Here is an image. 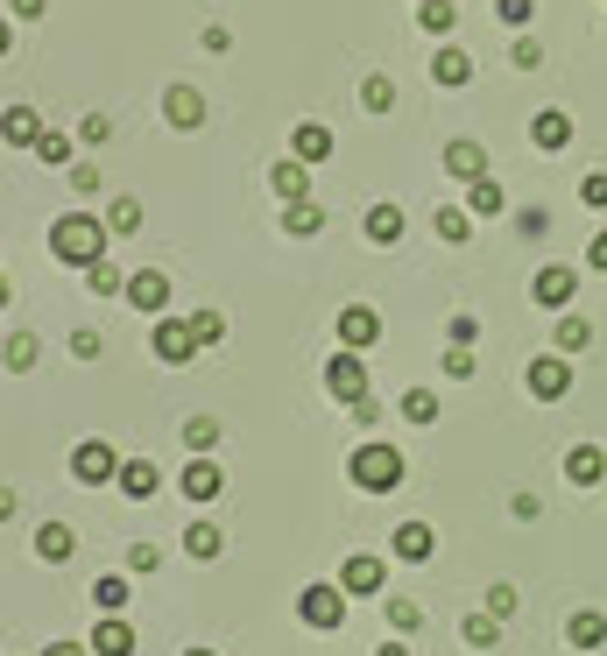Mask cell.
I'll return each instance as SVG.
<instances>
[{"mask_svg": "<svg viewBox=\"0 0 607 656\" xmlns=\"http://www.w3.org/2000/svg\"><path fill=\"white\" fill-rule=\"evenodd\" d=\"M318 226H326V205H311V198H297V205H282V234H297V240H311Z\"/></svg>", "mask_w": 607, "mask_h": 656, "instance_id": "cell-29", "label": "cell"}, {"mask_svg": "<svg viewBox=\"0 0 607 656\" xmlns=\"http://www.w3.org/2000/svg\"><path fill=\"white\" fill-rule=\"evenodd\" d=\"M529 396H537V402H565V396H573V368H565V353H544V360H529Z\"/></svg>", "mask_w": 607, "mask_h": 656, "instance_id": "cell-7", "label": "cell"}, {"mask_svg": "<svg viewBox=\"0 0 607 656\" xmlns=\"http://www.w3.org/2000/svg\"><path fill=\"white\" fill-rule=\"evenodd\" d=\"M79 134H85V142H92V148H100V142H106V134H113V121H106V113H92V121H85Z\"/></svg>", "mask_w": 607, "mask_h": 656, "instance_id": "cell-53", "label": "cell"}, {"mask_svg": "<svg viewBox=\"0 0 607 656\" xmlns=\"http://www.w3.org/2000/svg\"><path fill=\"white\" fill-rule=\"evenodd\" d=\"M85 649H92V656H135V628H127L121 614H100L92 635H85Z\"/></svg>", "mask_w": 607, "mask_h": 656, "instance_id": "cell-13", "label": "cell"}, {"mask_svg": "<svg viewBox=\"0 0 607 656\" xmlns=\"http://www.w3.org/2000/svg\"><path fill=\"white\" fill-rule=\"evenodd\" d=\"M85 289H92V297H121V289H127V276H121L113 262H92V268H85Z\"/></svg>", "mask_w": 607, "mask_h": 656, "instance_id": "cell-36", "label": "cell"}, {"mask_svg": "<svg viewBox=\"0 0 607 656\" xmlns=\"http://www.w3.org/2000/svg\"><path fill=\"white\" fill-rule=\"evenodd\" d=\"M360 106H368V113H389V106H395V85H389V79H368V85H360Z\"/></svg>", "mask_w": 607, "mask_h": 656, "instance_id": "cell-40", "label": "cell"}, {"mask_svg": "<svg viewBox=\"0 0 607 656\" xmlns=\"http://www.w3.org/2000/svg\"><path fill=\"white\" fill-rule=\"evenodd\" d=\"M35 156H43L50 170H64V163H71V142H64L56 127H43V142H35Z\"/></svg>", "mask_w": 607, "mask_h": 656, "instance_id": "cell-39", "label": "cell"}, {"mask_svg": "<svg viewBox=\"0 0 607 656\" xmlns=\"http://www.w3.org/2000/svg\"><path fill=\"white\" fill-rule=\"evenodd\" d=\"M445 170H452V177H466V184H481L487 177V148L481 142H445Z\"/></svg>", "mask_w": 607, "mask_h": 656, "instance_id": "cell-21", "label": "cell"}, {"mask_svg": "<svg viewBox=\"0 0 607 656\" xmlns=\"http://www.w3.org/2000/svg\"><path fill=\"white\" fill-rule=\"evenodd\" d=\"M466 212H473V219H502V212H508V198H502V184H495V177H481V184H466Z\"/></svg>", "mask_w": 607, "mask_h": 656, "instance_id": "cell-26", "label": "cell"}, {"mask_svg": "<svg viewBox=\"0 0 607 656\" xmlns=\"http://www.w3.org/2000/svg\"><path fill=\"white\" fill-rule=\"evenodd\" d=\"M416 8H424V0H416Z\"/></svg>", "mask_w": 607, "mask_h": 656, "instance_id": "cell-62", "label": "cell"}, {"mask_svg": "<svg viewBox=\"0 0 607 656\" xmlns=\"http://www.w3.org/2000/svg\"><path fill=\"white\" fill-rule=\"evenodd\" d=\"M71 480H85V488L121 480V452H113L106 438H79V452H71Z\"/></svg>", "mask_w": 607, "mask_h": 656, "instance_id": "cell-3", "label": "cell"}, {"mask_svg": "<svg viewBox=\"0 0 607 656\" xmlns=\"http://www.w3.org/2000/svg\"><path fill=\"white\" fill-rule=\"evenodd\" d=\"M0 353H8V368H14V375H29V368H35V339H29V332H14L8 346H0Z\"/></svg>", "mask_w": 607, "mask_h": 656, "instance_id": "cell-38", "label": "cell"}, {"mask_svg": "<svg viewBox=\"0 0 607 656\" xmlns=\"http://www.w3.org/2000/svg\"><path fill=\"white\" fill-rule=\"evenodd\" d=\"M552 339H558V353H586V346H594V325H586L579 311H558Z\"/></svg>", "mask_w": 607, "mask_h": 656, "instance_id": "cell-28", "label": "cell"}, {"mask_svg": "<svg viewBox=\"0 0 607 656\" xmlns=\"http://www.w3.org/2000/svg\"><path fill=\"white\" fill-rule=\"evenodd\" d=\"M121 297L135 304V311H148V318H156V311H169V276H163V268H135Z\"/></svg>", "mask_w": 607, "mask_h": 656, "instance_id": "cell-11", "label": "cell"}, {"mask_svg": "<svg viewBox=\"0 0 607 656\" xmlns=\"http://www.w3.org/2000/svg\"><path fill=\"white\" fill-rule=\"evenodd\" d=\"M177 494H184V501H198V509H205V501H219V494H226L219 459H192V467L177 473Z\"/></svg>", "mask_w": 607, "mask_h": 656, "instance_id": "cell-10", "label": "cell"}, {"mask_svg": "<svg viewBox=\"0 0 607 656\" xmlns=\"http://www.w3.org/2000/svg\"><path fill=\"white\" fill-rule=\"evenodd\" d=\"M347 473H353L360 494H395V488H403V452L382 445V438H368V445H353Z\"/></svg>", "mask_w": 607, "mask_h": 656, "instance_id": "cell-2", "label": "cell"}, {"mask_svg": "<svg viewBox=\"0 0 607 656\" xmlns=\"http://www.w3.org/2000/svg\"><path fill=\"white\" fill-rule=\"evenodd\" d=\"M8 515H14V488H0V523H8Z\"/></svg>", "mask_w": 607, "mask_h": 656, "instance_id": "cell-57", "label": "cell"}, {"mask_svg": "<svg viewBox=\"0 0 607 656\" xmlns=\"http://www.w3.org/2000/svg\"><path fill=\"white\" fill-rule=\"evenodd\" d=\"M495 14L508 29H529V14H537V0H495Z\"/></svg>", "mask_w": 607, "mask_h": 656, "instance_id": "cell-44", "label": "cell"}, {"mask_svg": "<svg viewBox=\"0 0 607 656\" xmlns=\"http://www.w3.org/2000/svg\"><path fill=\"white\" fill-rule=\"evenodd\" d=\"M416 622H424V607H416V601H389V628L395 635H410Z\"/></svg>", "mask_w": 607, "mask_h": 656, "instance_id": "cell-43", "label": "cell"}, {"mask_svg": "<svg viewBox=\"0 0 607 656\" xmlns=\"http://www.w3.org/2000/svg\"><path fill=\"white\" fill-rule=\"evenodd\" d=\"M508 57H516V71H537L544 64V43H537V35H516V50H508Z\"/></svg>", "mask_w": 607, "mask_h": 656, "instance_id": "cell-45", "label": "cell"}, {"mask_svg": "<svg viewBox=\"0 0 607 656\" xmlns=\"http://www.w3.org/2000/svg\"><path fill=\"white\" fill-rule=\"evenodd\" d=\"M431 551H439L431 523H403V530L389 536V557H403V565H431Z\"/></svg>", "mask_w": 607, "mask_h": 656, "instance_id": "cell-16", "label": "cell"}, {"mask_svg": "<svg viewBox=\"0 0 607 656\" xmlns=\"http://www.w3.org/2000/svg\"><path fill=\"white\" fill-rule=\"evenodd\" d=\"M71 544H79V536H71V523H43V530H35V557H43V565H64Z\"/></svg>", "mask_w": 607, "mask_h": 656, "instance_id": "cell-27", "label": "cell"}, {"mask_svg": "<svg viewBox=\"0 0 607 656\" xmlns=\"http://www.w3.org/2000/svg\"><path fill=\"white\" fill-rule=\"evenodd\" d=\"M127 501H156V488H163V473H156V459H121V480H113Z\"/></svg>", "mask_w": 607, "mask_h": 656, "instance_id": "cell-17", "label": "cell"}, {"mask_svg": "<svg viewBox=\"0 0 607 656\" xmlns=\"http://www.w3.org/2000/svg\"><path fill=\"white\" fill-rule=\"evenodd\" d=\"M529 297L544 304V311H565V304L579 297V268H565V262H552V268H537L529 276Z\"/></svg>", "mask_w": 607, "mask_h": 656, "instance_id": "cell-5", "label": "cell"}, {"mask_svg": "<svg viewBox=\"0 0 607 656\" xmlns=\"http://www.w3.org/2000/svg\"><path fill=\"white\" fill-rule=\"evenodd\" d=\"M529 142H537V148H544V156H558V148H565V142H573V121H565V113H558V106H544V113H537V121H529Z\"/></svg>", "mask_w": 607, "mask_h": 656, "instance_id": "cell-19", "label": "cell"}, {"mask_svg": "<svg viewBox=\"0 0 607 656\" xmlns=\"http://www.w3.org/2000/svg\"><path fill=\"white\" fill-rule=\"evenodd\" d=\"M416 29L452 35V29H460V8H452V0H424V8H416Z\"/></svg>", "mask_w": 607, "mask_h": 656, "instance_id": "cell-33", "label": "cell"}, {"mask_svg": "<svg viewBox=\"0 0 607 656\" xmlns=\"http://www.w3.org/2000/svg\"><path fill=\"white\" fill-rule=\"evenodd\" d=\"M8 8H14V14H22V22H35V14H43V8H50V0H8Z\"/></svg>", "mask_w": 607, "mask_h": 656, "instance_id": "cell-55", "label": "cell"}, {"mask_svg": "<svg viewBox=\"0 0 607 656\" xmlns=\"http://www.w3.org/2000/svg\"><path fill=\"white\" fill-rule=\"evenodd\" d=\"M579 198L594 205V212H607V170H594V177H579Z\"/></svg>", "mask_w": 607, "mask_h": 656, "instance_id": "cell-46", "label": "cell"}, {"mask_svg": "<svg viewBox=\"0 0 607 656\" xmlns=\"http://www.w3.org/2000/svg\"><path fill=\"white\" fill-rule=\"evenodd\" d=\"M50 255L64 262V268L106 262V219H100V212H64V219L50 226Z\"/></svg>", "mask_w": 607, "mask_h": 656, "instance_id": "cell-1", "label": "cell"}, {"mask_svg": "<svg viewBox=\"0 0 607 656\" xmlns=\"http://www.w3.org/2000/svg\"><path fill=\"white\" fill-rule=\"evenodd\" d=\"M473 375V346H452L445 353V381H466Z\"/></svg>", "mask_w": 607, "mask_h": 656, "instance_id": "cell-48", "label": "cell"}, {"mask_svg": "<svg viewBox=\"0 0 607 656\" xmlns=\"http://www.w3.org/2000/svg\"><path fill=\"white\" fill-rule=\"evenodd\" d=\"M8 297H14V283H8V276H0V311H8Z\"/></svg>", "mask_w": 607, "mask_h": 656, "instance_id": "cell-60", "label": "cell"}, {"mask_svg": "<svg viewBox=\"0 0 607 656\" xmlns=\"http://www.w3.org/2000/svg\"><path fill=\"white\" fill-rule=\"evenodd\" d=\"M106 226H113V234H135V226H142V205H135V198H113V205H106Z\"/></svg>", "mask_w": 607, "mask_h": 656, "instance_id": "cell-37", "label": "cell"}, {"mask_svg": "<svg viewBox=\"0 0 607 656\" xmlns=\"http://www.w3.org/2000/svg\"><path fill=\"white\" fill-rule=\"evenodd\" d=\"M192 339H198V346H219V339H226V318H219V311H198V318H192Z\"/></svg>", "mask_w": 607, "mask_h": 656, "instance_id": "cell-42", "label": "cell"}, {"mask_svg": "<svg viewBox=\"0 0 607 656\" xmlns=\"http://www.w3.org/2000/svg\"><path fill=\"white\" fill-rule=\"evenodd\" d=\"M304 177H311V170H304L297 156H276V163H269V191H276L282 205H297V198H304Z\"/></svg>", "mask_w": 607, "mask_h": 656, "instance_id": "cell-22", "label": "cell"}, {"mask_svg": "<svg viewBox=\"0 0 607 656\" xmlns=\"http://www.w3.org/2000/svg\"><path fill=\"white\" fill-rule=\"evenodd\" d=\"M431 234H439L445 247H460V240L473 234V212H466V205H439V212H431Z\"/></svg>", "mask_w": 607, "mask_h": 656, "instance_id": "cell-25", "label": "cell"}, {"mask_svg": "<svg viewBox=\"0 0 607 656\" xmlns=\"http://www.w3.org/2000/svg\"><path fill=\"white\" fill-rule=\"evenodd\" d=\"M92 607H100V614H121V607H127V572H100V578H92Z\"/></svg>", "mask_w": 607, "mask_h": 656, "instance_id": "cell-31", "label": "cell"}, {"mask_svg": "<svg viewBox=\"0 0 607 656\" xmlns=\"http://www.w3.org/2000/svg\"><path fill=\"white\" fill-rule=\"evenodd\" d=\"M565 643L573 649H600L607 643V614H594V607H579L573 622H565Z\"/></svg>", "mask_w": 607, "mask_h": 656, "instance_id": "cell-23", "label": "cell"}, {"mask_svg": "<svg viewBox=\"0 0 607 656\" xmlns=\"http://www.w3.org/2000/svg\"><path fill=\"white\" fill-rule=\"evenodd\" d=\"M431 79H439V85H466V79H473V57H466L460 43H445L439 57H431Z\"/></svg>", "mask_w": 607, "mask_h": 656, "instance_id": "cell-24", "label": "cell"}, {"mask_svg": "<svg viewBox=\"0 0 607 656\" xmlns=\"http://www.w3.org/2000/svg\"><path fill=\"white\" fill-rule=\"evenodd\" d=\"M184 445H192V459H213L219 452V423L213 417H192V423H184Z\"/></svg>", "mask_w": 607, "mask_h": 656, "instance_id": "cell-34", "label": "cell"}, {"mask_svg": "<svg viewBox=\"0 0 607 656\" xmlns=\"http://www.w3.org/2000/svg\"><path fill=\"white\" fill-rule=\"evenodd\" d=\"M43 656H92V649H85V643H50Z\"/></svg>", "mask_w": 607, "mask_h": 656, "instance_id": "cell-56", "label": "cell"}, {"mask_svg": "<svg viewBox=\"0 0 607 656\" xmlns=\"http://www.w3.org/2000/svg\"><path fill=\"white\" fill-rule=\"evenodd\" d=\"M586 268H600V276H607V226L594 234V247H586Z\"/></svg>", "mask_w": 607, "mask_h": 656, "instance_id": "cell-54", "label": "cell"}, {"mask_svg": "<svg viewBox=\"0 0 607 656\" xmlns=\"http://www.w3.org/2000/svg\"><path fill=\"white\" fill-rule=\"evenodd\" d=\"M0 346H8V339H0Z\"/></svg>", "mask_w": 607, "mask_h": 656, "instance_id": "cell-63", "label": "cell"}, {"mask_svg": "<svg viewBox=\"0 0 607 656\" xmlns=\"http://www.w3.org/2000/svg\"><path fill=\"white\" fill-rule=\"evenodd\" d=\"M290 156H297L304 170H311V163H332V127H326V121H297Z\"/></svg>", "mask_w": 607, "mask_h": 656, "instance_id": "cell-14", "label": "cell"}, {"mask_svg": "<svg viewBox=\"0 0 607 656\" xmlns=\"http://www.w3.org/2000/svg\"><path fill=\"white\" fill-rule=\"evenodd\" d=\"M100 332H92V325H79V332H71V353H79V360H100Z\"/></svg>", "mask_w": 607, "mask_h": 656, "instance_id": "cell-47", "label": "cell"}, {"mask_svg": "<svg viewBox=\"0 0 607 656\" xmlns=\"http://www.w3.org/2000/svg\"><path fill=\"white\" fill-rule=\"evenodd\" d=\"M163 121L169 127H205V92L198 85H169L163 92Z\"/></svg>", "mask_w": 607, "mask_h": 656, "instance_id": "cell-15", "label": "cell"}, {"mask_svg": "<svg viewBox=\"0 0 607 656\" xmlns=\"http://www.w3.org/2000/svg\"><path fill=\"white\" fill-rule=\"evenodd\" d=\"M368 240H374V247H395V240H403V205H374V212H368Z\"/></svg>", "mask_w": 607, "mask_h": 656, "instance_id": "cell-30", "label": "cell"}, {"mask_svg": "<svg viewBox=\"0 0 607 656\" xmlns=\"http://www.w3.org/2000/svg\"><path fill=\"white\" fill-rule=\"evenodd\" d=\"M487 614L508 622V614H516V586H495V593H487Z\"/></svg>", "mask_w": 607, "mask_h": 656, "instance_id": "cell-49", "label": "cell"}, {"mask_svg": "<svg viewBox=\"0 0 607 656\" xmlns=\"http://www.w3.org/2000/svg\"><path fill=\"white\" fill-rule=\"evenodd\" d=\"M8 50H14V29H8V22H0V57H8Z\"/></svg>", "mask_w": 607, "mask_h": 656, "instance_id": "cell-58", "label": "cell"}, {"mask_svg": "<svg viewBox=\"0 0 607 656\" xmlns=\"http://www.w3.org/2000/svg\"><path fill=\"white\" fill-rule=\"evenodd\" d=\"M184 656H219V649H205V643H198V649H184Z\"/></svg>", "mask_w": 607, "mask_h": 656, "instance_id": "cell-61", "label": "cell"}, {"mask_svg": "<svg viewBox=\"0 0 607 656\" xmlns=\"http://www.w3.org/2000/svg\"><path fill=\"white\" fill-rule=\"evenodd\" d=\"M71 184H79V191H100V163H71Z\"/></svg>", "mask_w": 607, "mask_h": 656, "instance_id": "cell-52", "label": "cell"}, {"mask_svg": "<svg viewBox=\"0 0 607 656\" xmlns=\"http://www.w3.org/2000/svg\"><path fill=\"white\" fill-rule=\"evenodd\" d=\"M148 346H156V360H163V368H184V360L198 353V339H192V318H163L156 332H148Z\"/></svg>", "mask_w": 607, "mask_h": 656, "instance_id": "cell-9", "label": "cell"}, {"mask_svg": "<svg viewBox=\"0 0 607 656\" xmlns=\"http://www.w3.org/2000/svg\"><path fill=\"white\" fill-rule=\"evenodd\" d=\"M382 578H389V565L374 551H353L347 565H339V593H382Z\"/></svg>", "mask_w": 607, "mask_h": 656, "instance_id": "cell-12", "label": "cell"}, {"mask_svg": "<svg viewBox=\"0 0 607 656\" xmlns=\"http://www.w3.org/2000/svg\"><path fill=\"white\" fill-rule=\"evenodd\" d=\"M565 480H573V488H600V480H607V452L600 445H573V452H565Z\"/></svg>", "mask_w": 607, "mask_h": 656, "instance_id": "cell-18", "label": "cell"}, {"mask_svg": "<svg viewBox=\"0 0 607 656\" xmlns=\"http://www.w3.org/2000/svg\"><path fill=\"white\" fill-rule=\"evenodd\" d=\"M403 417H410V423H431V417H439V396H431V389H410V396H403Z\"/></svg>", "mask_w": 607, "mask_h": 656, "instance_id": "cell-41", "label": "cell"}, {"mask_svg": "<svg viewBox=\"0 0 607 656\" xmlns=\"http://www.w3.org/2000/svg\"><path fill=\"white\" fill-rule=\"evenodd\" d=\"M297 622L304 628H339V622H347V593H339V586H304L297 593Z\"/></svg>", "mask_w": 607, "mask_h": 656, "instance_id": "cell-4", "label": "cell"}, {"mask_svg": "<svg viewBox=\"0 0 607 656\" xmlns=\"http://www.w3.org/2000/svg\"><path fill=\"white\" fill-rule=\"evenodd\" d=\"M156 565H163L156 544H135V551H127V572H156Z\"/></svg>", "mask_w": 607, "mask_h": 656, "instance_id": "cell-50", "label": "cell"}, {"mask_svg": "<svg viewBox=\"0 0 607 656\" xmlns=\"http://www.w3.org/2000/svg\"><path fill=\"white\" fill-rule=\"evenodd\" d=\"M326 389H332V402H368V368H360V353H332L326 360Z\"/></svg>", "mask_w": 607, "mask_h": 656, "instance_id": "cell-6", "label": "cell"}, {"mask_svg": "<svg viewBox=\"0 0 607 656\" xmlns=\"http://www.w3.org/2000/svg\"><path fill=\"white\" fill-rule=\"evenodd\" d=\"M374 656H410V649H403V643H382V649H374Z\"/></svg>", "mask_w": 607, "mask_h": 656, "instance_id": "cell-59", "label": "cell"}, {"mask_svg": "<svg viewBox=\"0 0 607 656\" xmlns=\"http://www.w3.org/2000/svg\"><path fill=\"white\" fill-rule=\"evenodd\" d=\"M332 325H339V353H368V346L382 339V318H374L368 304H347V311H339Z\"/></svg>", "mask_w": 607, "mask_h": 656, "instance_id": "cell-8", "label": "cell"}, {"mask_svg": "<svg viewBox=\"0 0 607 656\" xmlns=\"http://www.w3.org/2000/svg\"><path fill=\"white\" fill-rule=\"evenodd\" d=\"M219 551H226V536H219L213 523H192V530H184V557H198V565H213Z\"/></svg>", "mask_w": 607, "mask_h": 656, "instance_id": "cell-32", "label": "cell"}, {"mask_svg": "<svg viewBox=\"0 0 607 656\" xmlns=\"http://www.w3.org/2000/svg\"><path fill=\"white\" fill-rule=\"evenodd\" d=\"M460 635H466L473 649H495V643H502V622H495V614L481 607V614H466V628H460Z\"/></svg>", "mask_w": 607, "mask_h": 656, "instance_id": "cell-35", "label": "cell"}, {"mask_svg": "<svg viewBox=\"0 0 607 656\" xmlns=\"http://www.w3.org/2000/svg\"><path fill=\"white\" fill-rule=\"evenodd\" d=\"M0 142H14V148H35V142H43L35 106H8V113H0Z\"/></svg>", "mask_w": 607, "mask_h": 656, "instance_id": "cell-20", "label": "cell"}, {"mask_svg": "<svg viewBox=\"0 0 607 656\" xmlns=\"http://www.w3.org/2000/svg\"><path fill=\"white\" fill-rule=\"evenodd\" d=\"M445 339H452V346H473V339H481V325H473V318L460 311V318H452V325H445Z\"/></svg>", "mask_w": 607, "mask_h": 656, "instance_id": "cell-51", "label": "cell"}]
</instances>
